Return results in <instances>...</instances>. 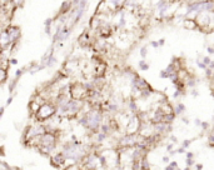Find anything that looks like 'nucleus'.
<instances>
[{"instance_id":"aec40b11","label":"nucleus","mask_w":214,"mask_h":170,"mask_svg":"<svg viewBox=\"0 0 214 170\" xmlns=\"http://www.w3.org/2000/svg\"><path fill=\"white\" fill-rule=\"evenodd\" d=\"M208 53H209V54H214V49L209 47V48H208Z\"/></svg>"},{"instance_id":"9d476101","label":"nucleus","mask_w":214,"mask_h":170,"mask_svg":"<svg viewBox=\"0 0 214 170\" xmlns=\"http://www.w3.org/2000/svg\"><path fill=\"white\" fill-rule=\"evenodd\" d=\"M6 79H8V69L0 66V84L4 83Z\"/></svg>"},{"instance_id":"4468645a","label":"nucleus","mask_w":214,"mask_h":170,"mask_svg":"<svg viewBox=\"0 0 214 170\" xmlns=\"http://www.w3.org/2000/svg\"><path fill=\"white\" fill-rule=\"evenodd\" d=\"M193 163H194V160H193L192 158H187V165H188V168H187V169H190L189 166H190Z\"/></svg>"},{"instance_id":"f03ea898","label":"nucleus","mask_w":214,"mask_h":170,"mask_svg":"<svg viewBox=\"0 0 214 170\" xmlns=\"http://www.w3.org/2000/svg\"><path fill=\"white\" fill-rule=\"evenodd\" d=\"M102 123H103V114L102 110L99 109H92L84 113L81 118H79V124L93 133H98Z\"/></svg>"},{"instance_id":"5701e85b","label":"nucleus","mask_w":214,"mask_h":170,"mask_svg":"<svg viewBox=\"0 0 214 170\" xmlns=\"http://www.w3.org/2000/svg\"><path fill=\"white\" fill-rule=\"evenodd\" d=\"M152 47H154V48L159 47V43H155V41H152Z\"/></svg>"},{"instance_id":"ddd939ff","label":"nucleus","mask_w":214,"mask_h":170,"mask_svg":"<svg viewBox=\"0 0 214 170\" xmlns=\"http://www.w3.org/2000/svg\"><path fill=\"white\" fill-rule=\"evenodd\" d=\"M170 169H178V164L173 161V163H172L169 166H167V170H170Z\"/></svg>"},{"instance_id":"cd10ccee","label":"nucleus","mask_w":214,"mask_h":170,"mask_svg":"<svg viewBox=\"0 0 214 170\" xmlns=\"http://www.w3.org/2000/svg\"><path fill=\"white\" fill-rule=\"evenodd\" d=\"M195 124H197V125H200V124H202V123H200V121H199L198 119H197V120H195Z\"/></svg>"},{"instance_id":"2eb2a0df","label":"nucleus","mask_w":214,"mask_h":170,"mask_svg":"<svg viewBox=\"0 0 214 170\" xmlns=\"http://www.w3.org/2000/svg\"><path fill=\"white\" fill-rule=\"evenodd\" d=\"M205 74H207V76H208V78H210L212 75H213V71H212V69H210V68L205 69Z\"/></svg>"},{"instance_id":"393cba45","label":"nucleus","mask_w":214,"mask_h":170,"mask_svg":"<svg viewBox=\"0 0 214 170\" xmlns=\"http://www.w3.org/2000/svg\"><path fill=\"white\" fill-rule=\"evenodd\" d=\"M193 156H194L193 153H188V154H187V158H193Z\"/></svg>"},{"instance_id":"a211bd4d","label":"nucleus","mask_w":214,"mask_h":170,"mask_svg":"<svg viewBox=\"0 0 214 170\" xmlns=\"http://www.w3.org/2000/svg\"><path fill=\"white\" fill-rule=\"evenodd\" d=\"M203 61H204V64H205V65H209V63L212 61V60H210V59H209L208 56H205V58L203 59Z\"/></svg>"},{"instance_id":"f3484780","label":"nucleus","mask_w":214,"mask_h":170,"mask_svg":"<svg viewBox=\"0 0 214 170\" xmlns=\"http://www.w3.org/2000/svg\"><path fill=\"white\" fill-rule=\"evenodd\" d=\"M197 64H198V66H199V68H202V69H207V65H205L204 63H202V61H197Z\"/></svg>"},{"instance_id":"dca6fc26","label":"nucleus","mask_w":214,"mask_h":170,"mask_svg":"<svg viewBox=\"0 0 214 170\" xmlns=\"http://www.w3.org/2000/svg\"><path fill=\"white\" fill-rule=\"evenodd\" d=\"M140 55H141L143 58H145V55H147V48H141V49H140Z\"/></svg>"},{"instance_id":"7ed1b4c3","label":"nucleus","mask_w":214,"mask_h":170,"mask_svg":"<svg viewBox=\"0 0 214 170\" xmlns=\"http://www.w3.org/2000/svg\"><path fill=\"white\" fill-rule=\"evenodd\" d=\"M56 146H58V133L53 131H45L41 136H39L36 144V149L40 153L49 156L56 150Z\"/></svg>"},{"instance_id":"bb28decb","label":"nucleus","mask_w":214,"mask_h":170,"mask_svg":"<svg viewBox=\"0 0 214 170\" xmlns=\"http://www.w3.org/2000/svg\"><path fill=\"white\" fill-rule=\"evenodd\" d=\"M163 44H164V39H160L159 40V45H163Z\"/></svg>"},{"instance_id":"a878e982","label":"nucleus","mask_w":214,"mask_h":170,"mask_svg":"<svg viewBox=\"0 0 214 170\" xmlns=\"http://www.w3.org/2000/svg\"><path fill=\"white\" fill-rule=\"evenodd\" d=\"M209 68H210V69H213V68H214V61L209 63Z\"/></svg>"},{"instance_id":"423d86ee","label":"nucleus","mask_w":214,"mask_h":170,"mask_svg":"<svg viewBox=\"0 0 214 170\" xmlns=\"http://www.w3.org/2000/svg\"><path fill=\"white\" fill-rule=\"evenodd\" d=\"M69 93H70V96L73 99H79V100H84L87 96H88V89L85 86V84L83 83H73L69 85Z\"/></svg>"},{"instance_id":"412c9836","label":"nucleus","mask_w":214,"mask_h":170,"mask_svg":"<svg viewBox=\"0 0 214 170\" xmlns=\"http://www.w3.org/2000/svg\"><path fill=\"white\" fill-rule=\"evenodd\" d=\"M200 125H202V128H203V129H207V128H208V124H207V123H202Z\"/></svg>"},{"instance_id":"39448f33","label":"nucleus","mask_w":214,"mask_h":170,"mask_svg":"<svg viewBox=\"0 0 214 170\" xmlns=\"http://www.w3.org/2000/svg\"><path fill=\"white\" fill-rule=\"evenodd\" d=\"M45 131H46V129H45L44 123H40V121L35 120L34 123L30 124V125L25 129V131H24V141H25V143H29L31 140L41 136Z\"/></svg>"},{"instance_id":"20e7f679","label":"nucleus","mask_w":214,"mask_h":170,"mask_svg":"<svg viewBox=\"0 0 214 170\" xmlns=\"http://www.w3.org/2000/svg\"><path fill=\"white\" fill-rule=\"evenodd\" d=\"M54 116H56V106H55L54 101H49V100L43 103L40 105V108L38 109V111L34 114L35 120H38L40 123H45L46 120H49Z\"/></svg>"},{"instance_id":"b1692460","label":"nucleus","mask_w":214,"mask_h":170,"mask_svg":"<svg viewBox=\"0 0 214 170\" xmlns=\"http://www.w3.org/2000/svg\"><path fill=\"white\" fill-rule=\"evenodd\" d=\"M163 161H164V163H169V158L168 156H164V158H163Z\"/></svg>"},{"instance_id":"6ab92c4d","label":"nucleus","mask_w":214,"mask_h":170,"mask_svg":"<svg viewBox=\"0 0 214 170\" xmlns=\"http://www.w3.org/2000/svg\"><path fill=\"white\" fill-rule=\"evenodd\" d=\"M189 144H190V141H189V140H185V143H183V148L185 149L187 146H189Z\"/></svg>"},{"instance_id":"4be33fe9","label":"nucleus","mask_w":214,"mask_h":170,"mask_svg":"<svg viewBox=\"0 0 214 170\" xmlns=\"http://www.w3.org/2000/svg\"><path fill=\"white\" fill-rule=\"evenodd\" d=\"M177 153H179V154H183V153H184V148H180V149H178V150H177Z\"/></svg>"},{"instance_id":"6e6552de","label":"nucleus","mask_w":214,"mask_h":170,"mask_svg":"<svg viewBox=\"0 0 214 170\" xmlns=\"http://www.w3.org/2000/svg\"><path fill=\"white\" fill-rule=\"evenodd\" d=\"M50 160H51V164L56 168H61L65 163H66V158L64 156V154L61 151H56V153H53L50 155Z\"/></svg>"},{"instance_id":"9b49d317","label":"nucleus","mask_w":214,"mask_h":170,"mask_svg":"<svg viewBox=\"0 0 214 170\" xmlns=\"http://www.w3.org/2000/svg\"><path fill=\"white\" fill-rule=\"evenodd\" d=\"M184 110H185V106H184L183 104H178V105H177V108L174 109L175 114H180V113H183Z\"/></svg>"},{"instance_id":"f257e3e1","label":"nucleus","mask_w":214,"mask_h":170,"mask_svg":"<svg viewBox=\"0 0 214 170\" xmlns=\"http://www.w3.org/2000/svg\"><path fill=\"white\" fill-rule=\"evenodd\" d=\"M61 153L66 158V161L70 160L73 163L83 161V159L85 158V155L88 154L85 146L80 141H78V140H73V141L65 143L64 146H63V149H61Z\"/></svg>"},{"instance_id":"1a4fd4ad","label":"nucleus","mask_w":214,"mask_h":170,"mask_svg":"<svg viewBox=\"0 0 214 170\" xmlns=\"http://www.w3.org/2000/svg\"><path fill=\"white\" fill-rule=\"evenodd\" d=\"M6 29L9 31V35H10V39H11L13 45H16V43L19 41V39H20V36H21V30H20V28L16 26V25H9Z\"/></svg>"},{"instance_id":"f8f14e48","label":"nucleus","mask_w":214,"mask_h":170,"mask_svg":"<svg viewBox=\"0 0 214 170\" xmlns=\"http://www.w3.org/2000/svg\"><path fill=\"white\" fill-rule=\"evenodd\" d=\"M139 66H140V69H141V70H148V69H149V65H148L147 63H144V61L139 63Z\"/></svg>"},{"instance_id":"0eeeda50","label":"nucleus","mask_w":214,"mask_h":170,"mask_svg":"<svg viewBox=\"0 0 214 170\" xmlns=\"http://www.w3.org/2000/svg\"><path fill=\"white\" fill-rule=\"evenodd\" d=\"M9 47H15V45H13V43H11L9 31H8L6 28L0 29V49L9 48Z\"/></svg>"}]
</instances>
